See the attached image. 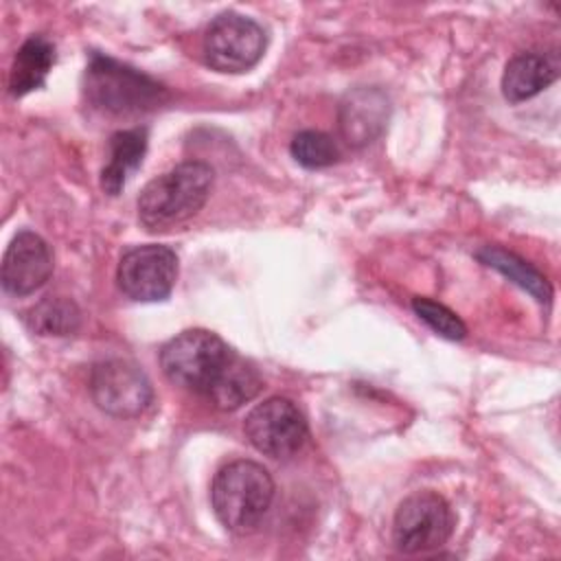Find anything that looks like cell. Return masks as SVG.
Returning <instances> with one entry per match:
<instances>
[{
    "instance_id": "obj_1",
    "label": "cell",
    "mask_w": 561,
    "mask_h": 561,
    "mask_svg": "<svg viewBox=\"0 0 561 561\" xmlns=\"http://www.w3.org/2000/svg\"><path fill=\"white\" fill-rule=\"evenodd\" d=\"M213 186V169L188 160L145 184L138 195V219L147 230H167L195 217Z\"/></svg>"
},
{
    "instance_id": "obj_2",
    "label": "cell",
    "mask_w": 561,
    "mask_h": 561,
    "mask_svg": "<svg viewBox=\"0 0 561 561\" xmlns=\"http://www.w3.org/2000/svg\"><path fill=\"white\" fill-rule=\"evenodd\" d=\"M274 500V480L254 460H232L224 465L210 486V504L230 533H252L267 515Z\"/></svg>"
},
{
    "instance_id": "obj_3",
    "label": "cell",
    "mask_w": 561,
    "mask_h": 561,
    "mask_svg": "<svg viewBox=\"0 0 561 561\" xmlns=\"http://www.w3.org/2000/svg\"><path fill=\"white\" fill-rule=\"evenodd\" d=\"M83 92L90 105L116 116L145 114L169 99L167 88L156 79L99 53L88 61Z\"/></svg>"
},
{
    "instance_id": "obj_4",
    "label": "cell",
    "mask_w": 561,
    "mask_h": 561,
    "mask_svg": "<svg viewBox=\"0 0 561 561\" xmlns=\"http://www.w3.org/2000/svg\"><path fill=\"white\" fill-rule=\"evenodd\" d=\"M232 353L234 351L217 333L186 329L162 346L160 366L171 383L206 397Z\"/></svg>"
},
{
    "instance_id": "obj_5",
    "label": "cell",
    "mask_w": 561,
    "mask_h": 561,
    "mask_svg": "<svg viewBox=\"0 0 561 561\" xmlns=\"http://www.w3.org/2000/svg\"><path fill=\"white\" fill-rule=\"evenodd\" d=\"M267 46V35L259 22L248 15L226 11L206 28L202 39L204 61L217 72H245L254 68Z\"/></svg>"
},
{
    "instance_id": "obj_6",
    "label": "cell",
    "mask_w": 561,
    "mask_h": 561,
    "mask_svg": "<svg viewBox=\"0 0 561 561\" xmlns=\"http://www.w3.org/2000/svg\"><path fill=\"white\" fill-rule=\"evenodd\" d=\"M454 530V513L447 500L434 491L408 495L392 519V541L405 554L440 548Z\"/></svg>"
},
{
    "instance_id": "obj_7",
    "label": "cell",
    "mask_w": 561,
    "mask_h": 561,
    "mask_svg": "<svg viewBox=\"0 0 561 561\" xmlns=\"http://www.w3.org/2000/svg\"><path fill=\"white\" fill-rule=\"evenodd\" d=\"M243 430L252 447L270 458H289L298 454L309 436L302 412L285 397H270L254 405L245 416Z\"/></svg>"
},
{
    "instance_id": "obj_8",
    "label": "cell",
    "mask_w": 561,
    "mask_h": 561,
    "mask_svg": "<svg viewBox=\"0 0 561 561\" xmlns=\"http://www.w3.org/2000/svg\"><path fill=\"white\" fill-rule=\"evenodd\" d=\"M178 278V254L169 245L147 243L129 248L116 270L121 291L138 302L169 298Z\"/></svg>"
},
{
    "instance_id": "obj_9",
    "label": "cell",
    "mask_w": 561,
    "mask_h": 561,
    "mask_svg": "<svg viewBox=\"0 0 561 561\" xmlns=\"http://www.w3.org/2000/svg\"><path fill=\"white\" fill-rule=\"evenodd\" d=\"M90 394L103 412L131 419L149 408L153 388L136 364L127 359H105L94 364L90 373Z\"/></svg>"
},
{
    "instance_id": "obj_10",
    "label": "cell",
    "mask_w": 561,
    "mask_h": 561,
    "mask_svg": "<svg viewBox=\"0 0 561 561\" xmlns=\"http://www.w3.org/2000/svg\"><path fill=\"white\" fill-rule=\"evenodd\" d=\"M50 274L53 252L48 243L31 230H20L2 256V289L11 296H28L39 289Z\"/></svg>"
},
{
    "instance_id": "obj_11",
    "label": "cell",
    "mask_w": 561,
    "mask_h": 561,
    "mask_svg": "<svg viewBox=\"0 0 561 561\" xmlns=\"http://www.w3.org/2000/svg\"><path fill=\"white\" fill-rule=\"evenodd\" d=\"M390 101L379 88H355L340 103V134L351 147L370 145L388 125Z\"/></svg>"
},
{
    "instance_id": "obj_12",
    "label": "cell",
    "mask_w": 561,
    "mask_h": 561,
    "mask_svg": "<svg viewBox=\"0 0 561 561\" xmlns=\"http://www.w3.org/2000/svg\"><path fill=\"white\" fill-rule=\"evenodd\" d=\"M559 77V61L546 53H517L502 75V94L511 103H522L546 90Z\"/></svg>"
},
{
    "instance_id": "obj_13",
    "label": "cell",
    "mask_w": 561,
    "mask_h": 561,
    "mask_svg": "<svg viewBox=\"0 0 561 561\" xmlns=\"http://www.w3.org/2000/svg\"><path fill=\"white\" fill-rule=\"evenodd\" d=\"M147 127L121 129L110 138V160L101 171V188L107 195H118L129 175L142 164L147 153Z\"/></svg>"
},
{
    "instance_id": "obj_14",
    "label": "cell",
    "mask_w": 561,
    "mask_h": 561,
    "mask_svg": "<svg viewBox=\"0 0 561 561\" xmlns=\"http://www.w3.org/2000/svg\"><path fill=\"white\" fill-rule=\"evenodd\" d=\"M55 64V46L44 35H31L15 53L9 72V92L24 96L46 83V77Z\"/></svg>"
},
{
    "instance_id": "obj_15",
    "label": "cell",
    "mask_w": 561,
    "mask_h": 561,
    "mask_svg": "<svg viewBox=\"0 0 561 561\" xmlns=\"http://www.w3.org/2000/svg\"><path fill=\"white\" fill-rule=\"evenodd\" d=\"M263 386V379L259 370L243 359L239 353H232L228 366L215 381V386L208 390L206 399L219 408V410H237L245 401L254 399Z\"/></svg>"
},
{
    "instance_id": "obj_16",
    "label": "cell",
    "mask_w": 561,
    "mask_h": 561,
    "mask_svg": "<svg viewBox=\"0 0 561 561\" xmlns=\"http://www.w3.org/2000/svg\"><path fill=\"white\" fill-rule=\"evenodd\" d=\"M478 261H482L486 267L497 270L500 274H504L508 280H513L515 285H519L524 291H528L537 302L541 305H550L552 300V287L548 283V278L533 267L528 261H524L522 256H517L515 252L502 248V245H482L476 252Z\"/></svg>"
},
{
    "instance_id": "obj_17",
    "label": "cell",
    "mask_w": 561,
    "mask_h": 561,
    "mask_svg": "<svg viewBox=\"0 0 561 561\" xmlns=\"http://www.w3.org/2000/svg\"><path fill=\"white\" fill-rule=\"evenodd\" d=\"M26 324L39 335H72L81 324V311L70 298L48 296L26 311Z\"/></svg>"
},
{
    "instance_id": "obj_18",
    "label": "cell",
    "mask_w": 561,
    "mask_h": 561,
    "mask_svg": "<svg viewBox=\"0 0 561 561\" xmlns=\"http://www.w3.org/2000/svg\"><path fill=\"white\" fill-rule=\"evenodd\" d=\"M289 153L305 169H324L340 158L335 140L318 129L298 131L289 142Z\"/></svg>"
},
{
    "instance_id": "obj_19",
    "label": "cell",
    "mask_w": 561,
    "mask_h": 561,
    "mask_svg": "<svg viewBox=\"0 0 561 561\" xmlns=\"http://www.w3.org/2000/svg\"><path fill=\"white\" fill-rule=\"evenodd\" d=\"M412 309L419 316V320H423L432 331L447 340H462L467 335L465 322L443 302L416 296L412 298Z\"/></svg>"
}]
</instances>
